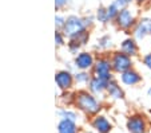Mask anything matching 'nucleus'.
Instances as JSON below:
<instances>
[{
  "label": "nucleus",
  "instance_id": "aec40b11",
  "mask_svg": "<svg viewBox=\"0 0 151 133\" xmlns=\"http://www.w3.org/2000/svg\"><path fill=\"white\" fill-rule=\"evenodd\" d=\"M59 114L62 116V118H67V120H72V121H76L78 116L75 112H71V110H62L59 112Z\"/></svg>",
  "mask_w": 151,
  "mask_h": 133
},
{
  "label": "nucleus",
  "instance_id": "dca6fc26",
  "mask_svg": "<svg viewBox=\"0 0 151 133\" xmlns=\"http://www.w3.org/2000/svg\"><path fill=\"white\" fill-rule=\"evenodd\" d=\"M112 46V39L110 35H103L98 39V47L100 50H106V49H110Z\"/></svg>",
  "mask_w": 151,
  "mask_h": 133
},
{
  "label": "nucleus",
  "instance_id": "4be33fe9",
  "mask_svg": "<svg viewBox=\"0 0 151 133\" xmlns=\"http://www.w3.org/2000/svg\"><path fill=\"white\" fill-rule=\"evenodd\" d=\"M82 47V44L76 41V39H71V42L68 43V49L71 52H78V50Z\"/></svg>",
  "mask_w": 151,
  "mask_h": 133
},
{
  "label": "nucleus",
  "instance_id": "a211bd4d",
  "mask_svg": "<svg viewBox=\"0 0 151 133\" xmlns=\"http://www.w3.org/2000/svg\"><path fill=\"white\" fill-rule=\"evenodd\" d=\"M74 78L78 84H88L90 79L92 78V75H90L87 71H82V70H80L79 73H76V74L74 75Z\"/></svg>",
  "mask_w": 151,
  "mask_h": 133
},
{
  "label": "nucleus",
  "instance_id": "f03ea898",
  "mask_svg": "<svg viewBox=\"0 0 151 133\" xmlns=\"http://www.w3.org/2000/svg\"><path fill=\"white\" fill-rule=\"evenodd\" d=\"M62 30L64 36H68L70 39H75L79 35H82L84 31H87V26H86V22L83 17L71 15L66 19V23H64Z\"/></svg>",
  "mask_w": 151,
  "mask_h": 133
},
{
  "label": "nucleus",
  "instance_id": "2eb2a0df",
  "mask_svg": "<svg viewBox=\"0 0 151 133\" xmlns=\"http://www.w3.org/2000/svg\"><path fill=\"white\" fill-rule=\"evenodd\" d=\"M58 132L59 133H78V126L75 121L72 120L63 118L58 125Z\"/></svg>",
  "mask_w": 151,
  "mask_h": 133
},
{
  "label": "nucleus",
  "instance_id": "6ab92c4d",
  "mask_svg": "<svg viewBox=\"0 0 151 133\" xmlns=\"http://www.w3.org/2000/svg\"><path fill=\"white\" fill-rule=\"evenodd\" d=\"M119 11H120V9L118 8L116 6H115L114 1H112L110 6H107V14H109L110 22H114V20H115V17H116V15L119 14Z\"/></svg>",
  "mask_w": 151,
  "mask_h": 133
},
{
  "label": "nucleus",
  "instance_id": "cd10ccee",
  "mask_svg": "<svg viewBox=\"0 0 151 133\" xmlns=\"http://www.w3.org/2000/svg\"><path fill=\"white\" fill-rule=\"evenodd\" d=\"M147 94H148V97H151V87L147 90Z\"/></svg>",
  "mask_w": 151,
  "mask_h": 133
},
{
  "label": "nucleus",
  "instance_id": "0eeeda50",
  "mask_svg": "<svg viewBox=\"0 0 151 133\" xmlns=\"http://www.w3.org/2000/svg\"><path fill=\"white\" fill-rule=\"evenodd\" d=\"M132 35L137 41H143L151 35V17H140L132 30Z\"/></svg>",
  "mask_w": 151,
  "mask_h": 133
},
{
  "label": "nucleus",
  "instance_id": "b1692460",
  "mask_svg": "<svg viewBox=\"0 0 151 133\" xmlns=\"http://www.w3.org/2000/svg\"><path fill=\"white\" fill-rule=\"evenodd\" d=\"M63 35L60 31H56V34H55V42H56L58 46H62L63 43H64V38H63Z\"/></svg>",
  "mask_w": 151,
  "mask_h": 133
},
{
  "label": "nucleus",
  "instance_id": "7ed1b4c3",
  "mask_svg": "<svg viewBox=\"0 0 151 133\" xmlns=\"http://www.w3.org/2000/svg\"><path fill=\"white\" fill-rule=\"evenodd\" d=\"M112 65L111 59L109 57H99L95 59V63L92 66V75L102 78L104 81H111L112 79Z\"/></svg>",
  "mask_w": 151,
  "mask_h": 133
},
{
  "label": "nucleus",
  "instance_id": "4468645a",
  "mask_svg": "<svg viewBox=\"0 0 151 133\" xmlns=\"http://www.w3.org/2000/svg\"><path fill=\"white\" fill-rule=\"evenodd\" d=\"M106 93H107V96L111 97L112 100H123L124 98V92H123V89L118 85L116 81H114V79H111V81L109 82Z\"/></svg>",
  "mask_w": 151,
  "mask_h": 133
},
{
  "label": "nucleus",
  "instance_id": "393cba45",
  "mask_svg": "<svg viewBox=\"0 0 151 133\" xmlns=\"http://www.w3.org/2000/svg\"><path fill=\"white\" fill-rule=\"evenodd\" d=\"M64 23H66V19H64L63 16H59V15H58V16L55 17V24H56V28H63Z\"/></svg>",
  "mask_w": 151,
  "mask_h": 133
},
{
  "label": "nucleus",
  "instance_id": "a878e982",
  "mask_svg": "<svg viewBox=\"0 0 151 133\" xmlns=\"http://www.w3.org/2000/svg\"><path fill=\"white\" fill-rule=\"evenodd\" d=\"M67 3H68V0H55V7H56V8H62V7H64Z\"/></svg>",
  "mask_w": 151,
  "mask_h": 133
},
{
  "label": "nucleus",
  "instance_id": "f3484780",
  "mask_svg": "<svg viewBox=\"0 0 151 133\" xmlns=\"http://www.w3.org/2000/svg\"><path fill=\"white\" fill-rule=\"evenodd\" d=\"M96 19H98V22H100V23H103V24L109 23L110 19H109V14H107V7H99V8H98Z\"/></svg>",
  "mask_w": 151,
  "mask_h": 133
},
{
  "label": "nucleus",
  "instance_id": "5701e85b",
  "mask_svg": "<svg viewBox=\"0 0 151 133\" xmlns=\"http://www.w3.org/2000/svg\"><path fill=\"white\" fill-rule=\"evenodd\" d=\"M142 62H143V65H145V66L151 71V52H147V54L143 57Z\"/></svg>",
  "mask_w": 151,
  "mask_h": 133
},
{
  "label": "nucleus",
  "instance_id": "39448f33",
  "mask_svg": "<svg viewBox=\"0 0 151 133\" xmlns=\"http://www.w3.org/2000/svg\"><path fill=\"white\" fill-rule=\"evenodd\" d=\"M148 126H150V122L147 117L140 113L131 114L126 122V128L130 133H146L148 130Z\"/></svg>",
  "mask_w": 151,
  "mask_h": 133
},
{
  "label": "nucleus",
  "instance_id": "9d476101",
  "mask_svg": "<svg viewBox=\"0 0 151 133\" xmlns=\"http://www.w3.org/2000/svg\"><path fill=\"white\" fill-rule=\"evenodd\" d=\"M120 81L126 86H135L142 82V75L134 69H128L126 71L120 73Z\"/></svg>",
  "mask_w": 151,
  "mask_h": 133
},
{
  "label": "nucleus",
  "instance_id": "423d86ee",
  "mask_svg": "<svg viewBox=\"0 0 151 133\" xmlns=\"http://www.w3.org/2000/svg\"><path fill=\"white\" fill-rule=\"evenodd\" d=\"M111 65L115 73H123L128 69H132V58L123 51H114L111 54Z\"/></svg>",
  "mask_w": 151,
  "mask_h": 133
},
{
  "label": "nucleus",
  "instance_id": "412c9836",
  "mask_svg": "<svg viewBox=\"0 0 151 133\" xmlns=\"http://www.w3.org/2000/svg\"><path fill=\"white\" fill-rule=\"evenodd\" d=\"M114 3L119 9H123V8H127L132 3V0H114Z\"/></svg>",
  "mask_w": 151,
  "mask_h": 133
},
{
  "label": "nucleus",
  "instance_id": "f8f14e48",
  "mask_svg": "<svg viewBox=\"0 0 151 133\" xmlns=\"http://www.w3.org/2000/svg\"><path fill=\"white\" fill-rule=\"evenodd\" d=\"M109 82L92 75V78L90 79V82H88V89L92 94H95V96H102L103 93L107 90V85H109Z\"/></svg>",
  "mask_w": 151,
  "mask_h": 133
},
{
  "label": "nucleus",
  "instance_id": "20e7f679",
  "mask_svg": "<svg viewBox=\"0 0 151 133\" xmlns=\"http://www.w3.org/2000/svg\"><path fill=\"white\" fill-rule=\"evenodd\" d=\"M114 22H115L118 28L123 30V31H131V30H134V27L137 26V23H138L134 11L130 9L128 7L127 8L120 9Z\"/></svg>",
  "mask_w": 151,
  "mask_h": 133
},
{
  "label": "nucleus",
  "instance_id": "ddd939ff",
  "mask_svg": "<svg viewBox=\"0 0 151 133\" xmlns=\"http://www.w3.org/2000/svg\"><path fill=\"white\" fill-rule=\"evenodd\" d=\"M120 51H123L124 54L130 55V57H137L139 52V47H138L137 39L135 38H126L124 41L120 43Z\"/></svg>",
  "mask_w": 151,
  "mask_h": 133
},
{
  "label": "nucleus",
  "instance_id": "6e6552de",
  "mask_svg": "<svg viewBox=\"0 0 151 133\" xmlns=\"http://www.w3.org/2000/svg\"><path fill=\"white\" fill-rule=\"evenodd\" d=\"M74 63H75V67L82 71H88L90 69H92L95 63V58L94 55L88 51H82L75 57L74 59Z\"/></svg>",
  "mask_w": 151,
  "mask_h": 133
},
{
  "label": "nucleus",
  "instance_id": "f257e3e1",
  "mask_svg": "<svg viewBox=\"0 0 151 133\" xmlns=\"http://www.w3.org/2000/svg\"><path fill=\"white\" fill-rule=\"evenodd\" d=\"M74 102L78 109L86 113L87 116H96L99 110L102 109L99 100L88 90H79L74 96Z\"/></svg>",
  "mask_w": 151,
  "mask_h": 133
},
{
  "label": "nucleus",
  "instance_id": "1a4fd4ad",
  "mask_svg": "<svg viewBox=\"0 0 151 133\" xmlns=\"http://www.w3.org/2000/svg\"><path fill=\"white\" fill-rule=\"evenodd\" d=\"M74 75L68 71V70H62V71H58L55 74V82L56 85L63 90H68L72 87L74 84Z\"/></svg>",
  "mask_w": 151,
  "mask_h": 133
},
{
  "label": "nucleus",
  "instance_id": "9b49d317",
  "mask_svg": "<svg viewBox=\"0 0 151 133\" xmlns=\"http://www.w3.org/2000/svg\"><path fill=\"white\" fill-rule=\"evenodd\" d=\"M92 128L98 133H110L112 130V124L106 116L96 114L94 117V120H92Z\"/></svg>",
  "mask_w": 151,
  "mask_h": 133
},
{
  "label": "nucleus",
  "instance_id": "c85d7f7f",
  "mask_svg": "<svg viewBox=\"0 0 151 133\" xmlns=\"http://www.w3.org/2000/svg\"><path fill=\"white\" fill-rule=\"evenodd\" d=\"M82 133H91V132H87V130H86V132H82Z\"/></svg>",
  "mask_w": 151,
  "mask_h": 133
},
{
  "label": "nucleus",
  "instance_id": "bb28decb",
  "mask_svg": "<svg viewBox=\"0 0 151 133\" xmlns=\"http://www.w3.org/2000/svg\"><path fill=\"white\" fill-rule=\"evenodd\" d=\"M134 1L138 4V6H145V4H147L150 0H134Z\"/></svg>",
  "mask_w": 151,
  "mask_h": 133
}]
</instances>
